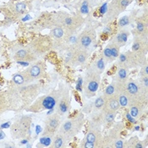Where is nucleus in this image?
<instances>
[{"mask_svg":"<svg viewBox=\"0 0 148 148\" xmlns=\"http://www.w3.org/2000/svg\"><path fill=\"white\" fill-rule=\"evenodd\" d=\"M41 85L30 83L23 86H11L5 91L7 109L15 112L25 110L38 97Z\"/></svg>","mask_w":148,"mask_h":148,"instance_id":"nucleus-1","label":"nucleus"},{"mask_svg":"<svg viewBox=\"0 0 148 148\" xmlns=\"http://www.w3.org/2000/svg\"><path fill=\"white\" fill-rule=\"evenodd\" d=\"M64 90V87L61 86L59 89L52 91L47 95L37 97L27 108H25V111L28 113L37 114V113H42L45 110L54 109Z\"/></svg>","mask_w":148,"mask_h":148,"instance_id":"nucleus-2","label":"nucleus"},{"mask_svg":"<svg viewBox=\"0 0 148 148\" xmlns=\"http://www.w3.org/2000/svg\"><path fill=\"white\" fill-rule=\"evenodd\" d=\"M84 115L82 114H78L75 117L65 120L60 125L58 132L62 134L67 140H70L80 132L84 125Z\"/></svg>","mask_w":148,"mask_h":148,"instance_id":"nucleus-3","label":"nucleus"},{"mask_svg":"<svg viewBox=\"0 0 148 148\" xmlns=\"http://www.w3.org/2000/svg\"><path fill=\"white\" fill-rule=\"evenodd\" d=\"M32 117L21 116L16 119L10 128V134L14 139H27L32 131Z\"/></svg>","mask_w":148,"mask_h":148,"instance_id":"nucleus-4","label":"nucleus"},{"mask_svg":"<svg viewBox=\"0 0 148 148\" xmlns=\"http://www.w3.org/2000/svg\"><path fill=\"white\" fill-rule=\"evenodd\" d=\"M124 90L130 97V103L132 101L147 103V91L145 88H143V86L140 85L139 80H128L125 84Z\"/></svg>","mask_w":148,"mask_h":148,"instance_id":"nucleus-5","label":"nucleus"},{"mask_svg":"<svg viewBox=\"0 0 148 148\" xmlns=\"http://www.w3.org/2000/svg\"><path fill=\"white\" fill-rule=\"evenodd\" d=\"M101 81V75H99L94 69L91 67L86 72L85 79L83 80V90L86 97H92L96 95L99 88Z\"/></svg>","mask_w":148,"mask_h":148,"instance_id":"nucleus-6","label":"nucleus"},{"mask_svg":"<svg viewBox=\"0 0 148 148\" xmlns=\"http://www.w3.org/2000/svg\"><path fill=\"white\" fill-rule=\"evenodd\" d=\"M53 45L50 36H40L34 38L29 44V49L37 58L47 53Z\"/></svg>","mask_w":148,"mask_h":148,"instance_id":"nucleus-7","label":"nucleus"},{"mask_svg":"<svg viewBox=\"0 0 148 148\" xmlns=\"http://www.w3.org/2000/svg\"><path fill=\"white\" fill-rule=\"evenodd\" d=\"M26 84L33 83L34 81L40 80L45 75V64L43 62L38 61L31 65L29 68L22 71Z\"/></svg>","mask_w":148,"mask_h":148,"instance_id":"nucleus-8","label":"nucleus"},{"mask_svg":"<svg viewBox=\"0 0 148 148\" xmlns=\"http://www.w3.org/2000/svg\"><path fill=\"white\" fill-rule=\"evenodd\" d=\"M60 118L61 116H59L57 113L48 116L45 121V128L42 135L54 136L60 127Z\"/></svg>","mask_w":148,"mask_h":148,"instance_id":"nucleus-9","label":"nucleus"},{"mask_svg":"<svg viewBox=\"0 0 148 148\" xmlns=\"http://www.w3.org/2000/svg\"><path fill=\"white\" fill-rule=\"evenodd\" d=\"M71 107V102H70V96H69V88L64 87V90L63 91L60 98L58 101L56 105V113L59 116H64L66 114H68L69 111L70 110Z\"/></svg>","mask_w":148,"mask_h":148,"instance_id":"nucleus-10","label":"nucleus"},{"mask_svg":"<svg viewBox=\"0 0 148 148\" xmlns=\"http://www.w3.org/2000/svg\"><path fill=\"white\" fill-rule=\"evenodd\" d=\"M96 37V32L92 29H86L81 34L78 36V42L76 47L77 49L87 50L92 44Z\"/></svg>","mask_w":148,"mask_h":148,"instance_id":"nucleus-11","label":"nucleus"},{"mask_svg":"<svg viewBox=\"0 0 148 148\" xmlns=\"http://www.w3.org/2000/svg\"><path fill=\"white\" fill-rule=\"evenodd\" d=\"M14 59L18 61H25V62H33L37 59V56H36L34 53L27 48H21L18 51H16L14 54Z\"/></svg>","mask_w":148,"mask_h":148,"instance_id":"nucleus-12","label":"nucleus"},{"mask_svg":"<svg viewBox=\"0 0 148 148\" xmlns=\"http://www.w3.org/2000/svg\"><path fill=\"white\" fill-rule=\"evenodd\" d=\"M82 18L78 16H65L63 19V23L69 32H74L79 28V26L82 24Z\"/></svg>","mask_w":148,"mask_h":148,"instance_id":"nucleus-13","label":"nucleus"},{"mask_svg":"<svg viewBox=\"0 0 148 148\" xmlns=\"http://www.w3.org/2000/svg\"><path fill=\"white\" fill-rule=\"evenodd\" d=\"M87 58H88L87 50L77 49L75 51L74 57L72 58L70 64H72L73 65H83L86 63Z\"/></svg>","mask_w":148,"mask_h":148,"instance_id":"nucleus-14","label":"nucleus"},{"mask_svg":"<svg viewBox=\"0 0 148 148\" xmlns=\"http://www.w3.org/2000/svg\"><path fill=\"white\" fill-rule=\"evenodd\" d=\"M145 103L139 102V101H132L130 102L129 106L130 108V114H131L134 118L139 119L140 115L143 114V111L145 109Z\"/></svg>","mask_w":148,"mask_h":148,"instance_id":"nucleus-15","label":"nucleus"},{"mask_svg":"<svg viewBox=\"0 0 148 148\" xmlns=\"http://www.w3.org/2000/svg\"><path fill=\"white\" fill-rule=\"evenodd\" d=\"M116 77H115V81L118 84L124 85L125 84L126 81L129 80V69L122 66H119V68L116 70Z\"/></svg>","mask_w":148,"mask_h":148,"instance_id":"nucleus-16","label":"nucleus"},{"mask_svg":"<svg viewBox=\"0 0 148 148\" xmlns=\"http://www.w3.org/2000/svg\"><path fill=\"white\" fill-rule=\"evenodd\" d=\"M119 108H120V106H119V101H118V97H117V94H116L113 97H110L107 98L103 110L117 112L119 109Z\"/></svg>","mask_w":148,"mask_h":148,"instance_id":"nucleus-17","label":"nucleus"},{"mask_svg":"<svg viewBox=\"0 0 148 148\" xmlns=\"http://www.w3.org/2000/svg\"><path fill=\"white\" fill-rule=\"evenodd\" d=\"M129 36H130V32L128 31L125 30V29H122L115 36L113 42L117 44L119 47H122V46H125L127 43Z\"/></svg>","mask_w":148,"mask_h":148,"instance_id":"nucleus-18","label":"nucleus"},{"mask_svg":"<svg viewBox=\"0 0 148 148\" xmlns=\"http://www.w3.org/2000/svg\"><path fill=\"white\" fill-rule=\"evenodd\" d=\"M132 1L133 0H114L112 3V7H114V10L118 14L119 13L124 11Z\"/></svg>","mask_w":148,"mask_h":148,"instance_id":"nucleus-19","label":"nucleus"},{"mask_svg":"<svg viewBox=\"0 0 148 148\" xmlns=\"http://www.w3.org/2000/svg\"><path fill=\"white\" fill-rule=\"evenodd\" d=\"M120 89H119V85H118V83L114 80L112 83H110L107 87H106V89L104 90V93H103V95L106 97V98H108V97H113L114 95H116L117 93H118V91H119Z\"/></svg>","mask_w":148,"mask_h":148,"instance_id":"nucleus-20","label":"nucleus"},{"mask_svg":"<svg viewBox=\"0 0 148 148\" xmlns=\"http://www.w3.org/2000/svg\"><path fill=\"white\" fill-rule=\"evenodd\" d=\"M68 140L62 134L58 133L56 134L53 136V144H52V147L54 148H62L65 147V143Z\"/></svg>","mask_w":148,"mask_h":148,"instance_id":"nucleus-21","label":"nucleus"},{"mask_svg":"<svg viewBox=\"0 0 148 148\" xmlns=\"http://www.w3.org/2000/svg\"><path fill=\"white\" fill-rule=\"evenodd\" d=\"M106 64H107V61L102 55V56L97 58V59L95 61L92 68L94 69L99 75H102L106 69Z\"/></svg>","mask_w":148,"mask_h":148,"instance_id":"nucleus-22","label":"nucleus"},{"mask_svg":"<svg viewBox=\"0 0 148 148\" xmlns=\"http://www.w3.org/2000/svg\"><path fill=\"white\" fill-rule=\"evenodd\" d=\"M125 88V87H124ZM124 88L122 90H120L119 91H118L117 93V97H118V101L119 103V106L122 107V108H126L129 106V103H130V97L129 96L127 95Z\"/></svg>","mask_w":148,"mask_h":148,"instance_id":"nucleus-23","label":"nucleus"},{"mask_svg":"<svg viewBox=\"0 0 148 148\" xmlns=\"http://www.w3.org/2000/svg\"><path fill=\"white\" fill-rule=\"evenodd\" d=\"M64 35H65L64 29L61 25H58V26L53 27L50 32V36L56 40H60L61 38H63L64 36Z\"/></svg>","mask_w":148,"mask_h":148,"instance_id":"nucleus-24","label":"nucleus"},{"mask_svg":"<svg viewBox=\"0 0 148 148\" xmlns=\"http://www.w3.org/2000/svg\"><path fill=\"white\" fill-rule=\"evenodd\" d=\"M106 100H107V98L104 95H101V96L97 97L93 103L94 110H103L105 103H106Z\"/></svg>","mask_w":148,"mask_h":148,"instance_id":"nucleus-25","label":"nucleus"},{"mask_svg":"<svg viewBox=\"0 0 148 148\" xmlns=\"http://www.w3.org/2000/svg\"><path fill=\"white\" fill-rule=\"evenodd\" d=\"M12 82H13V84L15 85V86H23V85H26L25 79V76H24L22 72L14 74V76H13V78H12Z\"/></svg>","mask_w":148,"mask_h":148,"instance_id":"nucleus-26","label":"nucleus"},{"mask_svg":"<svg viewBox=\"0 0 148 148\" xmlns=\"http://www.w3.org/2000/svg\"><path fill=\"white\" fill-rule=\"evenodd\" d=\"M147 23L144 21H138L136 23V32L137 34L143 36L144 35L147 36Z\"/></svg>","mask_w":148,"mask_h":148,"instance_id":"nucleus-27","label":"nucleus"},{"mask_svg":"<svg viewBox=\"0 0 148 148\" xmlns=\"http://www.w3.org/2000/svg\"><path fill=\"white\" fill-rule=\"evenodd\" d=\"M103 123L104 124H111L115 119V114L116 112L103 110Z\"/></svg>","mask_w":148,"mask_h":148,"instance_id":"nucleus-28","label":"nucleus"},{"mask_svg":"<svg viewBox=\"0 0 148 148\" xmlns=\"http://www.w3.org/2000/svg\"><path fill=\"white\" fill-rule=\"evenodd\" d=\"M53 136L48 135H42V137L40 138V144L42 147H51L53 144Z\"/></svg>","mask_w":148,"mask_h":148,"instance_id":"nucleus-29","label":"nucleus"},{"mask_svg":"<svg viewBox=\"0 0 148 148\" xmlns=\"http://www.w3.org/2000/svg\"><path fill=\"white\" fill-rule=\"evenodd\" d=\"M8 110L7 109V101H6V95L5 91L0 92V114Z\"/></svg>","mask_w":148,"mask_h":148,"instance_id":"nucleus-30","label":"nucleus"},{"mask_svg":"<svg viewBox=\"0 0 148 148\" xmlns=\"http://www.w3.org/2000/svg\"><path fill=\"white\" fill-rule=\"evenodd\" d=\"M27 9V5L25 2H19L14 5V11L17 14H23Z\"/></svg>","mask_w":148,"mask_h":148,"instance_id":"nucleus-31","label":"nucleus"},{"mask_svg":"<svg viewBox=\"0 0 148 148\" xmlns=\"http://www.w3.org/2000/svg\"><path fill=\"white\" fill-rule=\"evenodd\" d=\"M103 57L106 59L107 62H112L114 61V58L112 56V53H111V49L109 47V46L108 45L103 50Z\"/></svg>","mask_w":148,"mask_h":148,"instance_id":"nucleus-32","label":"nucleus"},{"mask_svg":"<svg viewBox=\"0 0 148 148\" xmlns=\"http://www.w3.org/2000/svg\"><path fill=\"white\" fill-rule=\"evenodd\" d=\"M108 46H109V47L111 49V53H112L113 58L116 59L117 58L119 57V47L117 45V44H115L113 42Z\"/></svg>","mask_w":148,"mask_h":148,"instance_id":"nucleus-33","label":"nucleus"},{"mask_svg":"<svg viewBox=\"0 0 148 148\" xmlns=\"http://www.w3.org/2000/svg\"><path fill=\"white\" fill-rule=\"evenodd\" d=\"M130 23V17L127 16V15H125V16H123V17H121L119 19V21L118 22V25H119V28H123V27H125L127 25H129Z\"/></svg>","mask_w":148,"mask_h":148,"instance_id":"nucleus-34","label":"nucleus"},{"mask_svg":"<svg viewBox=\"0 0 148 148\" xmlns=\"http://www.w3.org/2000/svg\"><path fill=\"white\" fill-rule=\"evenodd\" d=\"M80 10V13H81L82 14H89V11H90V5H89L88 1L85 0V1L81 3Z\"/></svg>","mask_w":148,"mask_h":148,"instance_id":"nucleus-35","label":"nucleus"},{"mask_svg":"<svg viewBox=\"0 0 148 148\" xmlns=\"http://www.w3.org/2000/svg\"><path fill=\"white\" fill-rule=\"evenodd\" d=\"M68 43L70 45H77V42H78V36L75 35L69 34L68 36Z\"/></svg>","mask_w":148,"mask_h":148,"instance_id":"nucleus-36","label":"nucleus"},{"mask_svg":"<svg viewBox=\"0 0 148 148\" xmlns=\"http://www.w3.org/2000/svg\"><path fill=\"white\" fill-rule=\"evenodd\" d=\"M139 82L143 86V88H145L147 91H148V76L141 75V78H140V80H139Z\"/></svg>","mask_w":148,"mask_h":148,"instance_id":"nucleus-37","label":"nucleus"},{"mask_svg":"<svg viewBox=\"0 0 148 148\" xmlns=\"http://www.w3.org/2000/svg\"><path fill=\"white\" fill-rule=\"evenodd\" d=\"M125 118L126 119H127V122H129V123H130V124H136L137 123V119L136 118H134L131 114H130L129 112L128 113H126L125 114Z\"/></svg>","mask_w":148,"mask_h":148,"instance_id":"nucleus-38","label":"nucleus"},{"mask_svg":"<svg viewBox=\"0 0 148 148\" xmlns=\"http://www.w3.org/2000/svg\"><path fill=\"white\" fill-rule=\"evenodd\" d=\"M108 11V3H103V5L101 6V8L99 9V12L101 14H107Z\"/></svg>","mask_w":148,"mask_h":148,"instance_id":"nucleus-39","label":"nucleus"},{"mask_svg":"<svg viewBox=\"0 0 148 148\" xmlns=\"http://www.w3.org/2000/svg\"><path fill=\"white\" fill-rule=\"evenodd\" d=\"M76 90L78 91H82L83 90V78L80 77L76 82Z\"/></svg>","mask_w":148,"mask_h":148,"instance_id":"nucleus-40","label":"nucleus"},{"mask_svg":"<svg viewBox=\"0 0 148 148\" xmlns=\"http://www.w3.org/2000/svg\"><path fill=\"white\" fill-rule=\"evenodd\" d=\"M82 147H85V148L97 147H96V144H95V143H92V142H89V141H86V140H85V141H84V143H83Z\"/></svg>","mask_w":148,"mask_h":148,"instance_id":"nucleus-41","label":"nucleus"},{"mask_svg":"<svg viewBox=\"0 0 148 148\" xmlns=\"http://www.w3.org/2000/svg\"><path fill=\"white\" fill-rule=\"evenodd\" d=\"M141 75H143V76H148L147 64H146L144 66L142 65V69H141Z\"/></svg>","mask_w":148,"mask_h":148,"instance_id":"nucleus-42","label":"nucleus"},{"mask_svg":"<svg viewBox=\"0 0 148 148\" xmlns=\"http://www.w3.org/2000/svg\"><path fill=\"white\" fill-rule=\"evenodd\" d=\"M75 98H76V101H77V102H79V103H80V96H79L77 93H75Z\"/></svg>","mask_w":148,"mask_h":148,"instance_id":"nucleus-43","label":"nucleus"},{"mask_svg":"<svg viewBox=\"0 0 148 148\" xmlns=\"http://www.w3.org/2000/svg\"><path fill=\"white\" fill-rule=\"evenodd\" d=\"M134 129H135L136 130H140V127H139V126H135Z\"/></svg>","mask_w":148,"mask_h":148,"instance_id":"nucleus-44","label":"nucleus"}]
</instances>
